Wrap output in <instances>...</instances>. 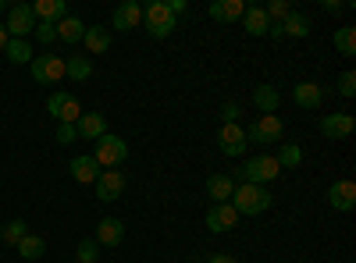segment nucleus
<instances>
[{"label": "nucleus", "mask_w": 356, "mask_h": 263, "mask_svg": "<svg viewBox=\"0 0 356 263\" xmlns=\"http://www.w3.org/2000/svg\"><path fill=\"white\" fill-rule=\"evenodd\" d=\"M232 192H235V178H228V174H211L207 178V196L214 203H228Z\"/></svg>", "instance_id": "nucleus-22"}, {"label": "nucleus", "mask_w": 356, "mask_h": 263, "mask_svg": "<svg viewBox=\"0 0 356 263\" xmlns=\"http://www.w3.org/2000/svg\"><path fill=\"white\" fill-rule=\"evenodd\" d=\"M267 36H271L275 43H282V40H285V33H282V22H271V28H267Z\"/></svg>", "instance_id": "nucleus-39"}, {"label": "nucleus", "mask_w": 356, "mask_h": 263, "mask_svg": "<svg viewBox=\"0 0 356 263\" xmlns=\"http://www.w3.org/2000/svg\"><path fill=\"white\" fill-rule=\"evenodd\" d=\"M292 100H296V107H303V110H317L324 103V85L321 82H300L292 90Z\"/></svg>", "instance_id": "nucleus-15"}, {"label": "nucleus", "mask_w": 356, "mask_h": 263, "mask_svg": "<svg viewBox=\"0 0 356 263\" xmlns=\"http://www.w3.org/2000/svg\"><path fill=\"white\" fill-rule=\"evenodd\" d=\"M243 15H246L243 0H214L211 4V18L214 22H239Z\"/></svg>", "instance_id": "nucleus-20"}, {"label": "nucleus", "mask_w": 356, "mask_h": 263, "mask_svg": "<svg viewBox=\"0 0 356 263\" xmlns=\"http://www.w3.org/2000/svg\"><path fill=\"white\" fill-rule=\"evenodd\" d=\"M4 28H8V36H11V40H25V36L36 28V15H33V8H29V4H11V8H8V22H4Z\"/></svg>", "instance_id": "nucleus-8"}, {"label": "nucleus", "mask_w": 356, "mask_h": 263, "mask_svg": "<svg viewBox=\"0 0 356 263\" xmlns=\"http://www.w3.org/2000/svg\"><path fill=\"white\" fill-rule=\"evenodd\" d=\"M289 11H292L289 0H271V4L264 8V15L271 18V22H285V18H289Z\"/></svg>", "instance_id": "nucleus-33"}, {"label": "nucleus", "mask_w": 356, "mask_h": 263, "mask_svg": "<svg viewBox=\"0 0 356 263\" xmlns=\"http://www.w3.org/2000/svg\"><path fill=\"white\" fill-rule=\"evenodd\" d=\"M335 50L342 57H356V25H342L335 33Z\"/></svg>", "instance_id": "nucleus-31"}, {"label": "nucleus", "mask_w": 356, "mask_h": 263, "mask_svg": "<svg viewBox=\"0 0 356 263\" xmlns=\"http://www.w3.org/2000/svg\"><path fill=\"white\" fill-rule=\"evenodd\" d=\"M228 203H232V210L239 214V217H257V214H264L267 207H271L275 196L267 192L264 185H246V182H239Z\"/></svg>", "instance_id": "nucleus-1"}, {"label": "nucleus", "mask_w": 356, "mask_h": 263, "mask_svg": "<svg viewBox=\"0 0 356 263\" xmlns=\"http://www.w3.org/2000/svg\"><path fill=\"white\" fill-rule=\"evenodd\" d=\"M235 224H239V214L232 210V203H214V207L207 210V228H211L214 235H228Z\"/></svg>", "instance_id": "nucleus-10"}, {"label": "nucleus", "mask_w": 356, "mask_h": 263, "mask_svg": "<svg viewBox=\"0 0 356 263\" xmlns=\"http://www.w3.org/2000/svg\"><path fill=\"white\" fill-rule=\"evenodd\" d=\"M143 25H146V33H150L154 40H168L178 28V18L171 15L168 0H154V4L143 8Z\"/></svg>", "instance_id": "nucleus-4"}, {"label": "nucleus", "mask_w": 356, "mask_h": 263, "mask_svg": "<svg viewBox=\"0 0 356 263\" xmlns=\"http://www.w3.org/2000/svg\"><path fill=\"white\" fill-rule=\"evenodd\" d=\"M72 178H75L79 185H93V182L100 178V164H97L93 157H75V160H72Z\"/></svg>", "instance_id": "nucleus-19"}, {"label": "nucleus", "mask_w": 356, "mask_h": 263, "mask_svg": "<svg viewBox=\"0 0 356 263\" xmlns=\"http://www.w3.org/2000/svg\"><path fill=\"white\" fill-rule=\"evenodd\" d=\"M8 40H11V36H8V28H4V22H0V53H4V46H8Z\"/></svg>", "instance_id": "nucleus-42"}, {"label": "nucleus", "mask_w": 356, "mask_h": 263, "mask_svg": "<svg viewBox=\"0 0 356 263\" xmlns=\"http://www.w3.org/2000/svg\"><path fill=\"white\" fill-rule=\"evenodd\" d=\"M33 78L40 85H54V82H61L65 78V57H57V53H43V57H33Z\"/></svg>", "instance_id": "nucleus-7"}, {"label": "nucleus", "mask_w": 356, "mask_h": 263, "mask_svg": "<svg viewBox=\"0 0 356 263\" xmlns=\"http://www.w3.org/2000/svg\"><path fill=\"white\" fill-rule=\"evenodd\" d=\"M93 185H97V199L100 203H114L118 196L125 192V174L122 171H100V178Z\"/></svg>", "instance_id": "nucleus-11"}, {"label": "nucleus", "mask_w": 356, "mask_h": 263, "mask_svg": "<svg viewBox=\"0 0 356 263\" xmlns=\"http://www.w3.org/2000/svg\"><path fill=\"white\" fill-rule=\"evenodd\" d=\"M82 43H86L89 53H107V50H111V33H107V25H86Z\"/></svg>", "instance_id": "nucleus-21"}, {"label": "nucleus", "mask_w": 356, "mask_h": 263, "mask_svg": "<svg viewBox=\"0 0 356 263\" xmlns=\"http://www.w3.org/2000/svg\"><path fill=\"white\" fill-rule=\"evenodd\" d=\"M282 135H285V121L278 118V114H260V118L250 125V132H246V142L275 146V142H282Z\"/></svg>", "instance_id": "nucleus-5"}, {"label": "nucleus", "mask_w": 356, "mask_h": 263, "mask_svg": "<svg viewBox=\"0 0 356 263\" xmlns=\"http://www.w3.org/2000/svg\"><path fill=\"white\" fill-rule=\"evenodd\" d=\"M275 160H278V167H282V171H289V167H300V164H303V150H300L296 142H282Z\"/></svg>", "instance_id": "nucleus-30"}, {"label": "nucleus", "mask_w": 356, "mask_h": 263, "mask_svg": "<svg viewBox=\"0 0 356 263\" xmlns=\"http://www.w3.org/2000/svg\"><path fill=\"white\" fill-rule=\"evenodd\" d=\"M54 28H57V40H61V43H79V40L86 36V25H82V18H75V15H65Z\"/></svg>", "instance_id": "nucleus-24"}, {"label": "nucleus", "mask_w": 356, "mask_h": 263, "mask_svg": "<svg viewBox=\"0 0 356 263\" xmlns=\"http://www.w3.org/2000/svg\"><path fill=\"white\" fill-rule=\"evenodd\" d=\"M15 249L22 253V260H29V263H36V260H40V256L47 253V242H43L40 235H25V239H22V242H18Z\"/></svg>", "instance_id": "nucleus-29"}, {"label": "nucleus", "mask_w": 356, "mask_h": 263, "mask_svg": "<svg viewBox=\"0 0 356 263\" xmlns=\"http://www.w3.org/2000/svg\"><path fill=\"white\" fill-rule=\"evenodd\" d=\"M324 11H328V15H335V11H342L346 4H342V0H324V4H321Z\"/></svg>", "instance_id": "nucleus-41"}, {"label": "nucleus", "mask_w": 356, "mask_h": 263, "mask_svg": "<svg viewBox=\"0 0 356 263\" xmlns=\"http://www.w3.org/2000/svg\"><path fill=\"white\" fill-rule=\"evenodd\" d=\"M8 8H11V4H8V0H0V11H8Z\"/></svg>", "instance_id": "nucleus-43"}, {"label": "nucleus", "mask_w": 356, "mask_h": 263, "mask_svg": "<svg viewBox=\"0 0 356 263\" xmlns=\"http://www.w3.org/2000/svg\"><path fill=\"white\" fill-rule=\"evenodd\" d=\"M93 157L97 164H100V171H114V167H122L125 160H129V142L122 139V135H100L97 142H93Z\"/></svg>", "instance_id": "nucleus-2"}, {"label": "nucleus", "mask_w": 356, "mask_h": 263, "mask_svg": "<svg viewBox=\"0 0 356 263\" xmlns=\"http://www.w3.org/2000/svg\"><path fill=\"white\" fill-rule=\"evenodd\" d=\"M122 239H125V224L118 221V217H104V221L97 224V235H93L97 246H118Z\"/></svg>", "instance_id": "nucleus-17"}, {"label": "nucleus", "mask_w": 356, "mask_h": 263, "mask_svg": "<svg viewBox=\"0 0 356 263\" xmlns=\"http://www.w3.org/2000/svg\"><path fill=\"white\" fill-rule=\"evenodd\" d=\"M278 103H282V96H278L275 85H257L253 90V107L260 114H278Z\"/></svg>", "instance_id": "nucleus-25"}, {"label": "nucleus", "mask_w": 356, "mask_h": 263, "mask_svg": "<svg viewBox=\"0 0 356 263\" xmlns=\"http://www.w3.org/2000/svg\"><path fill=\"white\" fill-rule=\"evenodd\" d=\"M65 75L72 82H82V78L93 75V61H89V57H65Z\"/></svg>", "instance_id": "nucleus-28"}, {"label": "nucleus", "mask_w": 356, "mask_h": 263, "mask_svg": "<svg viewBox=\"0 0 356 263\" xmlns=\"http://www.w3.org/2000/svg\"><path fill=\"white\" fill-rule=\"evenodd\" d=\"M239 22H243V28L250 36H267V28H271V18L264 15V8H253V4L246 8V15Z\"/></svg>", "instance_id": "nucleus-23"}, {"label": "nucleus", "mask_w": 356, "mask_h": 263, "mask_svg": "<svg viewBox=\"0 0 356 263\" xmlns=\"http://www.w3.org/2000/svg\"><path fill=\"white\" fill-rule=\"evenodd\" d=\"M75 132L89 142H97L100 135H107V114H82L75 121Z\"/></svg>", "instance_id": "nucleus-16"}, {"label": "nucleus", "mask_w": 356, "mask_h": 263, "mask_svg": "<svg viewBox=\"0 0 356 263\" xmlns=\"http://www.w3.org/2000/svg\"><path fill=\"white\" fill-rule=\"evenodd\" d=\"M278 174H282L278 160L271 153H260V157H250L239 171H235V178L246 182V185H267V182H275Z\"/></svg>", "instance_id": "nucleus-3"}, {"label": "nucleus", "mask_w": 356, "mask_h": 263, "mask_svg": "<svg viewBox=\"0 0 356 263\" xmlns=\"http://www.w3.org/2000/svg\"><path fill=\"white\" fill-rule=\"evenodd\" d=\"M75 263H82V260H75Z\"/></svg>", "instance_id": "nucleus-44"}, {"label": "nucleus", "mask_w": 356, "mask_h": 263, "mask_svg": "<svg viewBox=\"0 0 356 263\" xmlns=\"http://www.w3.org/2000/svg\"><path fill=\"white\" fill-rule=\"evenodd\" d=\"M79 260L82 263H100V246L93 239H82L79 242Z\"/></svg>", "instance_id": "nucleus-34"}, {"label": "nucleus", "mask_w": 356, "mask_h": 263, "mask_svg": "<svg viewBox=\"0 0 356 263\" xmlns=\"http://www.w3.org/2000/svg\"><path fill=\"white\" fill-rule=\"evenodd\" d=\"M218 146H221V153L225 157H243L246 153V128L235 121V125H221L218 128Z\"/></svg>", "instance_id": "nucleus-9"}, {"label": "nucleus", "mask_w": 356, "mask_h": 263, "mask_svg": "<svg viewBox=\"0 0 356 263\" xmlns=\"http://www.w3.org/2000/svg\"><path fill=\"white\" fill-rule=\"evenodd\" d=\"M321 132L328 139H349L356 132V118H353V114H324V118H321Z\"/></svg>", "instance_id": "nucleus-13"}, {"label": "nucleus", "mask_w": 356, "mask_h": 263, "mask_svg": "<svg viewBox=\"0 0 356 263\" xmlns=\"http://www.w3.org/2000/svg\"><path fill=\"white\" fill-rule=\"evenodd\" d=\"M4 53L11 65H33V46H29V40H8Z\"/></svg>", "instance_id": "nucleus-27"}, {"label": "nucleus", "mask_w": 356, "mask_h": 263, "mask_svg": "<svg viewBox=\"0 0 356 263\" xmlns=\"http://www.w3.org/2000/svg\"><path fill=\"white\" fill-rule=\"evenodd\" d=\"M328 203H332L335 210L349 214V210L356 207V182H349V178L332 182V189H328Z\"/></svg>", "instance_id": "nucleus-14"}, {"label": "nucleus", "mask_w": 356, "mask_h": 263, "mask_svg": "<svg viewBox=\"0 0 356 263\" xmlns=\"http://www.w3.org/2000/svg\"><path fill=\"white\" fill-rule=\"evenodd\" d=\"M29 8H33V15H36L40 22H50V25H57V22L68 15L65 0H36V4H29Z\"/></svg>", "instance_id": "nucleus-18"}, {"label": "nucleus", "mask_w": 356, "mask_h": 263, "mask_svg": "<svg viewBox=\"0 0 356 263\" xmlns=\"http://www.w3.org/2000/svg\"><path fill=\"white\" fill-rule=\"evenodd\" d=\"M221 118H225V125H235V121H239V103H225Z\"/></svg>", "instance_id": "nucleus-38"}, {"label": "nucleus", "mask_w": 356, "mask_h": 263, "mask_svg": "<svg viewBox=\"0 0 356 263\" xmlns=\"http://www.w3.org/2000/svg\"><path fill=\"white\" fill-rule=\"evenodd\" d=\"M339 93H342L346 100L356 96V71H342V75H339Z\"/></svg>", "instance_id": "nucleus-35"}, {"label": "nucleus", "mask_w": 356, "mask_h": 263, "mask_svg": "<svg viewBox=\"0 0 356 263\" xmlns=\"http://www.w3.org/2000/svg\"><path fill=\"white\" fill-rule=\"evenodd\" d=\"M25 235H29V231H25V221H8L4 228H0V239H4L8 246H18Z\"/></svg>", "instance_id": "nucleus-32"}, {"label": "nucleus", "mask_w": 356, "mask_h": 263, "mask_svg": "<svg viewBox=\"0 0 356 263\" xmlns=\"http://www.w3.org/2000/svg\"><path fill=\"white\" fill-rule=\"evenodd\" d=\"M33 33H36V40H40V43H47V46L57 40V28H54L50 22H36V28H33Z\"/></svg>", "instance_id": "nucleus-36"}, {"label": "nucleus", "mask_w": 356, "mask_h": 263, "mask_svg": "<svg viewBox=\"0 0 356 263\" xmlns=\"http://www.w3.org/2000/svg\"><path fill=\"white\" fill-rule=\"evenodd\" d=\"M282 33L292 36V40H307L310 36V18L300 15V11H289V18L282 22Z\"/></svg>", "instance_id": "nucleus-26"}, {"label": "nucleus", "mask_w": 356, "mask_h": 263, "mask_svg": "<svg viewBox=\"0 0 356 263\" xmlns=\"http://www.w3.org/2000/svg\"><path fill=\"white\" fill-rule=\"evenodd\" d=\"M207 263H239V260L228 256V253H214V256H207Z\"/></svg>", "instance_id": "nucleus-40"}, {"label": "nucleus", "mask_w": 356, "mask_h": 263, "mask_svg": "<svg viewBox=\"0 0 356 263\" xmlns=\"http://www.w3.org/2000/svg\"><path fill=\"white\" fill-rule=\"evenodd\" d=\"M111 25L118 28V33H132V28L143 25V8L136 4V0H125V4H118V8H114Z\"/></svg>", "instance_id": "nucleus-12"}, {"label": "nucleus", "mask_w": 356, "mask_h": 263, "mask_svg": "<svg viewBox=\"0 0 356 263\" xmlns=\"http://www.w3.org/2000/svg\"><path fill=\"white\" fill-rule=\"evenodd\" d=\"M47 110L57 118V125H75L79 118H82V107H79V96H72L68 90H57V93H50V100H47Z\"/></svg>", "instance_id": "nucleus-6"}, {"label": "nucleus", "mask_w": 356, "mask_h": 263, "mask_svg": "<svg viewBox=\"0 0 356 263\" xmlns=\"http://www.w3.org/2000/svg\"><path fill=\"white\" fill-rule=\"evenodd\" d=\"M75 139H79L75 125H57V142H61V146H68V142H75Z\"/></svg>", "instance_id": "nucleus-37"}]
</instances>
